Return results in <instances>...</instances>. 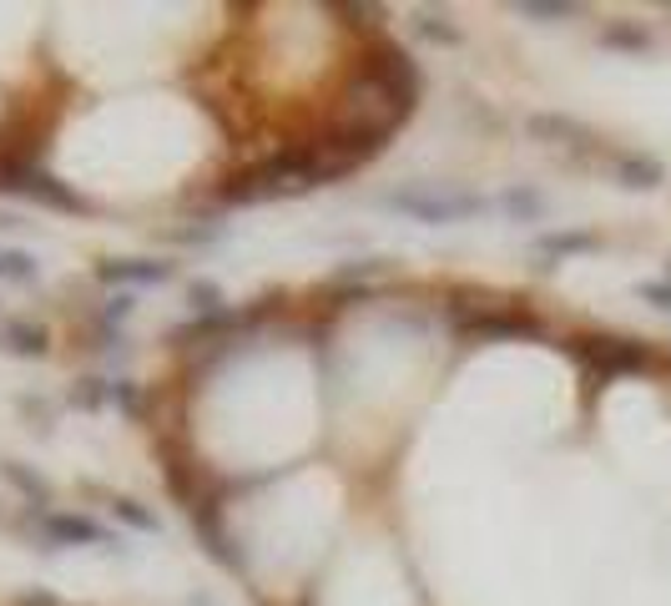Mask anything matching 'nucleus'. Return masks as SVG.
Masks as SVG:
<instances>
[{
    "label": "nucleus",
    "mask_w": 671,
    "mask_h": 606,
    "mask_svg": "<svg viewBox=\"0 0 671 606\" xmlns=\"http://www.w3.org/2000/svg\"><path fill=\"white\" fill-rule=\"evenodd\" d=\"M611 172H617V182L627 192H651L667 182V162L651 152H617L611 157Z\"/></svg>",
    "instance_id": "10"
},
{
    "label": "nucleus",
    "mask_w": 671,
    "mask_h": 606,
    "mask_svg": "<svg viewBox=\"0 0 671 606\" xmlns=\"http://www.w3.org/2000/svg\"><path fill=\"white\" fill-rule=\"evenodd\" d=\"M107 510L121 520V526L142 530V536H162V516H157V510H147L142 500H132V496H107Z\"/></svg>",
    "instance_id": "16"
},
{
    "label": "nucleus",
    "mask_w": 671,
    "mask_h": 606,
    "mask_svg": "<svg viewBox=\"0 0 671 606\" xmlns=\"http://www.w3.org/2000/svg\"><path fill=\"white\" fill-rule=\"evenodd\" d=\"M343 177L349 172H343V167L323 152L319 137H313V142H303V147H283L278 157H263V162L242 167L228 188H222V202H228V208H253V202H273V198H303V192H313V188H333Z\"/></svg>",
    "instance_id": "1"
},
{
    "label": "nucleus",
    "mask_w": 671,
    "mask_h": 606,
    "mask_svg": "<svg viewBox=\"0 0 671 606\" xmlns=\"http://www.w3.org/2000/svg\"><path fill=\"white\" fill-rule=\"evenodd\" d=\"M188 309L192 314H222L228 309V298H222V288L212 284V278H192L188 284Z\"/></svg>",
    "instance_id": "19"
},
{
    "label": "nucleus",
    "mask_w": 671,
    "mask_h": 606,
    "mask_svg": "<svg viewBox=\"0 0 671 606\" xmlns=\"http://www.w3.org/2000/svg\"><path fill=\"white\" fill-rule=\"evenodd\" d=\"M414 36L434 46H464V31L444 11H414Z\"/></svg>",
    "instance_id": "17"
},
{
    "label": "nucleus",
    "mask_w": 671,
    "mask_h": 606,
    "mask_svg": "<svg viewBox=\"0 0 671 606\" xmlns=\"http://www.w3.org/2000/svg\"><path fill=\"white\" fill-rule=\"evenodd\" d=\"M369 274H384V258H363V264H349L339 278H369Z\"/></svg>",
    "instance_id": "26"
},
{
    "label": "nucleus",
    "mask_w": 671,
    "mask_h": 606,
    "mask_svg": "<svg viewBox=\"0 0 671 606\" xmlns=\"http://www.w3.org/2000/svg\"><path fill=\"white\" fill-rule=\"evenodd\" d=\"M218 232L222 228H177V232H167V238H172V242H212Z\"/></svg>",
    "instance_id": "25"
},
{
    "label": "nucleus",
    "mask_w": 671,
    "mask_h": 606,
    "mask_svg": "<svg viewBox=\"0 0 671 606\" xmlns=\"http://www.w3.org/2000/svg\"><path fill=\"white\" fill-rule=\"evenodd\" d=\"M132 309H137V298H132V294H111L107 304H101V314H97L101 329H121V324L132 319Z\"/></svg>",
    "instance_id": "21"
},
{
    "label": "nucleus",
    "mask_w": 671,
    "mask_h": 606,
    "mask_svg": "<svg viewBox=\"0 0 671 606\" xmlns=\"http://www.w3.org/2000/svg\"><path fill=\"white\" fill-rule=\"evenodd\" d=\"M21 606H56V596H51V592H26Z\"/></svg>",
    "instance_id": "27"
},
{
    "label": "nucleus",
    "mask_w": 671,
    "mask_h": 606,
    "mask_svg": "<svg viewBox=\"0 0 671 606\" xmlns=\"http://www.w3.org/2000/svg\"><path fill=\"white\" fill-rule=\"evenodd\" d=\"M450 324H454L460 339H480V344H490V339H545V324H540L530 309H520V304H490V309H480V304H474V309H460V304H454Z\"/></svg>",
    "instance_id": "4"
},
{
    "label": "nucleus",
    "mask_w": 671,
    "mask_h": 606,
    "mask_svg": "<svg viewBox=\"0 0 671 606\" xmlns=\"http://www.w3.org/2000/svg\"><path fill=\"white\" fill-rule=\"evenodd\" d=\"M21 228V218H11V212H0V232H16Z\"/></svg>",
    "instance_id": "28"
},
{
    "label": "nucleus",
    "mask_w": 671,
    "mask_h": 606,
    "mask_svg": "<svg viewBox=\"0 0 671 606\" xmlns=\"http://www.w3.org/2000/svg\"><path fill=\"white\" fill-rule=\"evenodd\" d=\"M41 278V264L26 248H0V284H36Z\"/></svg>",
    "instance_id": "18"
},
{
    "label": "nucleus",
    "mask_w": 671,
    "mask_h": 606,
    "mask_svg": "<svg viewBox=\"0 0 671 606\" xmlns=\"http://www.w3.org/2000/svg\"><path fill=\"white\" fill-rule=\"evenodd\" d=\"M36 530H41L46 546H97V552H127V540L117 530H107L101 520L91 516H77V510H46L36 516Z\"/></svg>",
    "instance_id": "5"
},
{
    "label": "nucleus",
    "mask_w": 671,
    "mask_h": 606,
    "mask_svg": "<svg viewBox=\"0 0 671 606\" xmlns=\"http://www.w3.org/2000/svg\"><path fill=\"white\" fill-rule=\"evenodd\" d=\"M525 132H530V142H545V147H575V152H595L601 147V137L585 121L561 117V111H530Z\"/></svg>",
    "instance_id": "6"
},
{
    "label": "nucleus",
    "mask_w": 671,
    "mask_h": 606,
    "mask_svg": "<svg viewBox=\"0 0 671 606\" xmlns=\"http://www.w3.org/2000/svg\"><path fill=\"white\" fill-rule=\"evenodd\" d=\"M339 16L349 26H359V31H374V26L384 21V6H339Z\"/></svg>",
    "instance_id": "23"
},
{
    "label": "nucleus",
    "mask_w": 671,
    "mask_h": 606,
    "mask_svg": "<svg viewBox=\"0 0 671 606\" xmlns=\"http://www.w3.org/2000/svg\"><path fill=\"white\" fill-rule=\"evenodd\" d=\"M379 208L399 212V218H414L424 228H454V222L484 218L490 198L470 188H450V182H409V188H389L379 198Z\"/></svg>",
    "instance_id": "2"
},
{
    "label": "nucleus",
    "mask_w": 671,
    "mask_h": 606,
    "mask_svg": "<svg viewBox=\"0 0 671 606\" xmlns=\"http://www.w3.org/2000/svg\"><path fill=\"white\" fill-rule=\"evenodd\" d=\"M188 520H192V530H198V540H202V552H208L212 562L228 566V572H242V556L232 552V540H228V530H222L218 506H212V500H192Z\"/></svg>",
    "instance_id": "8"
},
{
    "label": "nucleus",
    "mask_w": 671,
    "mask_h": 606,
    "mask_svg": "<svg viewBox=\"0 0 671 606\" xmlns=\"http://www.w3.org/2000/svg\"><path fill=\"white\" fill-rule=\"evenodd\" d=\"M0 475H6V480H11L16 490L31 500V516H46V510H51V485H46L36 470H26L21 460H0Z\"/></svg>",
    "instance_id": "12"
},
{
    "label": "nucleus",
    "mask_w": 671,
    "mask_h": 606,
    "mask_svg": "<svg viewBox=\"0 0 671 606\" xmlns=\"http://www.w3.org/2000/svg\"><path fill=\"white\" fill-rule=\"evenodd\" d=\"M571 359L581 364L591 385H611V379H627L641 375L657 364V349L641 339H621V334H581V339H565Z\"/></svg>",
    "instance_id": "3"
},
{
    "label": "nucleus",
    "mask_w": 671,
    "mask_h": 606,
    "mask_svg": "<svg viewBox=\"0 0 671 606\" xmlns=\"http://www.w3.org/2000/svg\"><path fill=\"white\" fill-rule=\"evenodd\" d=\"M0 349L16 354V359H46L51 349V334L31 319H0Z\"/></svg>",
    "instance_id": "11"
},
{
    "label": "nucleus",
    "mask_w": 671,
    "mask_h": 606,
    "mask_svg": "<svg viewBox=\"0 0 671 606\" xmlns=\"http://www.w3.org/2000/svg\"><path fill=\"white\" fill-rule=\"evenodd\" d=\"M601 248V232L591 228H561V232H540L535 238V258H540V274H551L555 258H575V254H595Z\"/></svg>",
    "instance_id": "9"
},
{
    "label": "nucleus",
    "mask_w": 671,
    "mask_h": 606,
    "mask_svg": "<svg viewBox=\"0 0 671 606\" xmlns=\"http://www.w3.org/2000/svg\"><path fill=\"white\" fill-rule=\"evenodd\" d=\"M97 278L127 294V288L172 284V278H177V264H167V258H101V264H97Z\"/></svg>",
    "instance_id": "7"
},
{
    "label": "nucleus",
    "mask_w": 671,
    "mask_h": 606,
    "mask_svg": "<svg viewBox=\"0 0 671 606\" xmlns=\"http://www.w3.org/2000/svg\"><path fill=\"white\" fill-rule=\"evenodd\" d=\"M510 11H515L520 21H535V26H561V21H575L581 6H575V0H515Z\"/></svg>",
    "instance_id": "15"
},
{
    "label": "nucleus",
    "mask_w": 671,
    "mask_h": 606,
    "mask_svg": "<svg viewBox=\"0 0 671 606\" xmlns=\"http://www.w3.org/2000/svg\"><path fill=\"white\" fill-rule=\"evenodd\" d=\"M595 41H601L605 51H627V56H647L651 51V31L641 21H611V26H601Z\"/></svg>",
    "instance_id": "13"
},
{
    "label": "nucleus",
    "mask_w": 671,
    "mask_h": 606,
    "mask_svg": "<svg viewBox=\"0 0 671 606\" xmlns=\"http://www.w3.org/2000/svg\"><path fill=\"white\" fill-rule=\"evenodd\" d=\"M71 405L81 409H97V405H111V379H77V385L67 389Z\"/></svg>",
    "instance_id": "20"
},
{
    "label": "nucleus",
    "mask_w": 671,
    "mask_h": 606,
    "mask_svg": "<svg viewBox=\"0 0 671 606\" xmlns=\"http://www.w3.org/2000/svg\"><path fill=\"white\" fill-rule=\"evenodd\" d=\"M637 298L641 304H651V309H661V314H671V278H651V284H637Z\"/></svg>",
    "instance_id": "22"
},
{
    "label": "nucleus",
    "mask_w": 671,
    "mask_h": 606,
    "mask_svg": "<svg viewBox=\"0 0 671 606\" xmlns=\"http://www.w3.org/2000/svg\"><path fill=\"white\" fill-rule=\"evenodd\" d=\"M500 212H505L510 222H540V218H545V192H535L530 182L505 188V192H500Z\"/></svg>",
    "instance_id": "14"
},
{
    "label": "nucleus",
    "mask_w": 671,
    "mask_h": 606,
    "mask_svg": "<svg viewBox=\"0 0 671 606\" xmlns=\"http://www.w3.org/2000/svg\"><path fill=\"white\" fill-rule=\"evenodd\" d=\"M111 405L127 409V415H137V409H142V399H137L132 379H111Z\"/></svg>",
    "instance_id": "24"
}]
</instances>
